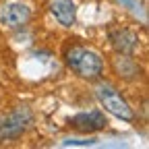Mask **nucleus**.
<instances>
[{
	"label": "nucleus",
	"instance_id": "f03ea898",
	"mask_svg": "<svg viewBox=\"0 0 149 149\" xmlns=\"http://www.w3.org/2000/svg\"><path fill=\"white\" fill-rule=\"evenodd\" d=\"M95 97L100 100V104L106 108V112H110L112 116H116L124 122H133L135 120V112L128 106V102L122 97V93L106 81L97 83L95 87Z\"/></svg>",
	"mask_w": 149,
	"mask_h": 149
},
{
	"label": "nucleus",
	"instance_id": "1a4fd4ad",
	"mask_svg": "<svg viewBox=\"0 0 149 149\" xmlns=\"http://www.w3.org/2000/svg\"><path fill=\"white\" fill-rule=\"evenodd\" d=\"M95 139H68L64 141V145H93Z\"/></svg>",
	"mask_w": 149,
	"mask_h": 149
},
{
	"label": "nucleus",
	"instance_id": "f257e3e1",
	"mask_svg": "<svg viewBox=\"0 0 149 149\" xmlns=\"http://www.w3.org/2000/svg\"><path fill=\"white\" fill-rule=\"evenodd\" d=\"M64 62L77 77L87 81L100 79L104 72V58L95 50L81 44H68L64 48Z\"/></svg>",
	"mask_w": 149,
	"mask_h": 149
},
{
	"label": "nucleus",
	"instance_id": "423d86ee",
	"mask_svg": "<svg viewBox=\"0 0 149 149\" xmlns=\"http://www.w3.org/2000/svg\"><path fill=\"white\" fill-rule=\"evenodd\" d=\"M108 120L100 110H91V112H81V114L70 118V126L77 128L79 133H95V130L106 128Z\"/></svg>",
	"mask_w": 149,
	"mask_h": 149
},
{
	"label": "nucleus",
	"instance_id": "7ed1b4c3",
	"mask_svg": "<svg viewBox=\"0 0 149 149\" xmlns=\"http://www.w3.org/2000/svg\"><path fill=\"white\" fill-rule=\"evenodd\" d=\"M31 122H33V116H31L29 108H25V106L2 114L0 116V143L19 139L29 128Z\"/></svg>",
	"mask_w": 149,
	"mask_h": 149
},
{
	"label": "nucleus",
	"instance_id": "39448f33",
	"mask_svg": "<svg viewBox=\"0 0 149 149\" xmlns=\"http://www.w3.org/2000/svg\"><path fill=\"white\" fill-rule=\"evenodd\" d=\"M110 44L118 54H130L133 56L137 50H139V35L133 31V29H126V27H120V29H114L110 33Z\"/></svg>",
	"mask_w": 149,
	"mask_h": 149
},
{
	"label": "nucleus",
	"instance_id": "6e6552de",
	"mask_svg": "<svg viewBox=\"0 0 149 149\" xmlns=\"http://www.w3.org/2000/svg\"><path fill=\"white\" fill-rule=\"evenodd\" d=\"M52 15L56 17L62 27H72L77 21V4L72 0H54L52 2Z\"/></svg>",
	"mask_w": 149,
	"mask_h": 149
},
{
	"label": "nucleus",
	"instance_id": "20e7f679",
	"mask_svg": "<svg viewBox=\"0 0 149 149\" xmlns=\"http://www.w3.org/2000/svg\"><path fill=\"white\" fill-rule=\"evenodd\" d=\"M31 21V10L27 4H21V2H13V4H6L0 10V23H2L6 29H23L27 23Z\"/></svg>",
	"mask_w": 149,
	"mask_h": 149
},
{
	"label": "nucleus",
	"instance_id": "0eeeda50",
	"mask_svg": "<svg viewBox=\"0 0 149 149\" xmlns=\"http://www.w3.org/2000/svg\"><path fill=\"white\" fill-rule=\"evenodd\" d=\"M112 68H114V72L124 81H135V79L141 77V66L130 54H118L116 58L112 60Z\"/></svg>",
	"mask_w": 149,
	"mask_h": 149
}]
</instances>
